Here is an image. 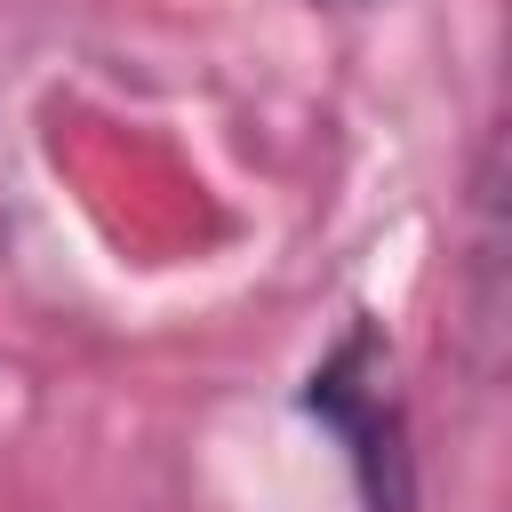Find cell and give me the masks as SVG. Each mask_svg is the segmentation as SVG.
<instances>
[{"mask_svg": "<svg viewBox=\"0 0 512 512\" xmlns=\"http://www.w3.org/2000/svg\"><path fill=\"white\" fill-rule=\"evenodd\" d=\"M304 416L344 448L352 488L368 512H416V456H408V408L392 392V352L360 320L344 328L320 368L304 376Z\"/></svg>", "mask_w": 512, "mask_h": 512, "instance_id": "1", "label": "cell"}]
</instances>
